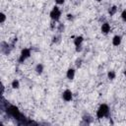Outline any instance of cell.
<instances>
[{
  "instance_id": "7a4b0ae2",
  "label": "cell",
  "mask_w": 126,
  "mask_h": 126,
  "mask_svg": "<svg viewBox=\"0 0 126 126\" xmlns=\"http://www.w3.org/2000/svg\"><path fill=\"white\" fill-rule=\"evenodd\" d=\"M62 15H63V13H62L61 7H59L57 5H53L49 11V14H48L50 21L56 22V23L60 22V20L62 19Z\"/></svg>"
},
{
  "instance_id": "5bb4252c",
  "label": "cell",
  "mask_w": 126,
  "mask_h": 126,
  "mask_svg": "<svg viewBox=\"0 0 126 126\" xmlns=\"http://www.w3.org/2000/svg\"><path fill=\"white\" fill-rule=\"evenodd\" d=\"M119 17H120V20H121V21L126 25V8H125V9H123V10L120 12Z\"/></svg>"
},
{
  "instance_id": "8fae6325",
  "label": "cell",
  "mask_w": 126,
  "mask_h": 126,
  "mask_svg": "<svg viewBox=\"0 0 126 126\" xmlns=\"http://www.w3.org/2000/svg\"><path fill=\"white\" fill-rule=\"evenodd\" d=\"M33 71H34V73H35L37 76L42 75L43 72H44V65H43L42 63H40V62H39V63H36V64L34 65Z\"/></svg>"
},
{
  "instance_id": "7c38bea8",
  "label": "cell",
  "mask_w": 126,
  "mask_h": 126,
  "mask_svg": "<svg viewBox=\"0 0 126 126\" xmlns=\"http://www.w3.org/2000/svg\"><path fill=\"white\" fill-rule=\"evenodd\" d=\"M106 78H107V80H109L110 82L115 81L116 78H117V73H116V71H115V70H108V71L106 72Z\"/></svg>"
},
{
  "instance_id": "52a82bcc",
  "label": "cell",
  "mask_w": 126,
  "mask_h": 126,
  "mask_svg": "<svg viewBox=\"0 0 126 126\" xmlns=\"http://www.w3.org/2000/svg\"><path fill=\"white\" fill-rule=\"evenodd\" d=\"M77 75V69L74 67H68L65 72V77L68 81H74Z\"/></svg>"
},
{
  "instance_id": "ffe728a7",
  "label": "cell",
  "mask_w": 126,
  "mask_h": 126,
  "mask_svg": "<svg viewBox=\"0 0 126 126\" xmlns=\"http://www.w3.org/2000/svg\"><path fill=\"white\" fill-rule=\"evenodd\" d=\"M94 2H96V3H101V2H103V0H94Z\"/></svg>"
},
{
  "instance_id": "30bf717a",
  "label": "cell",
  "mask_w": 126,
  "mask_h": 126,
  "mask_svg": "<svg viewBox=\"0 0 126 126\" xmlns=\"http://www.w3.org/2000/svg\"><path fill=\"white\" fill-rule=\"evenodd\" d=\"M10 88L13 91H18L21 89V81L18 78H14L12 79V81L10 82Z\"/></svg>"
},
{
  "instance_id": "ac0fdd59",
  "label": "cell",
  "mask_w": 126,
  "mask_h": 126,
  "mask_svg": "<svg viewBox=\"0 0 126 126\" xmlns=\"http://www.w3.org/2000/svg\"><path fill=\"white\" fill-rule=\"evenodd\" d=\"M83 50H84V45H80V46L75 47V51H76L77 53H81Z\"/></svg>"
},
{
  "instance_id": "ba28073f",
  "label": "cell",
  "mask_w": 126,
  "mask_h": 126,
  "mask_svg": "<svg viewBox=\"0 0 126 126\" xmlns=\"http://www.w3.org/2000/svg\"><path fill=\"white\" fill-rule=\"evenodd\" d=\"M118 12H119V7H118L117 5H115V4L110 5V6L108 7V9H107V15H108L110 18L116 16V15L118 14Z\"/></svg>"
},
{
  "instance_id": "9c48e42d",
  "label": "cell",
  "mask_w": 126,
  "mask_h": 126,
  "mask_svg": "<svg viewBox=\"0 0 126 126\" xmlns=\"http://www.w3.org/2000/svg\"><path fill=\"white\" fill-rule=\"evenodd\" d=\"M84 42H85V37L82 34H77L73 38V45H74V47H77V46H80V45H84Z\"/></svg>"
},
{
  "instance_id": "3957f363",
  "label": "cell",
  "mask_w": 126,
  "mask_h": 126,
  "mask_svg": "<svg viewBox=\"0 0 126 126\" xmlns=\"http://www.w3.org/2000/svg\"><path fill=\"white\" fill-rule=\"evenodd\" d=\"M32 56V49L30 47H23L20 51V54H19V58H18V61L19 63H25L27 60H29Z\"/></svg>"
},
{
  "instance_id": "7402d4cb",
  "label": "cell",
  "mask_w": 126,
  "mask_h": 126,
  "mask_svg": "<svg viewBox=\"0 0 126 126\" xmlns=\"http://www.w3.org/2000/svg\"><path fill=\"white\" fill-rule=\"evenodd\" d=\"M125 65H126V61H125Z\"/></svg>"
},
{
  "instance_id": "6da1fadb",
  "label": "cell",
  "mask_w": 126,
  "mask_h": 126,
  "mask_svg": "<svg viewBox=\"0 0 126 126\" xmlns=\"http://www.w3.org/2000/svg\"><path fill=\"white\" fill-rule=\"evenodd\" d=\"M109 113H110V107L107 103H100L96 110H95V118L98 119V120H102V119H105L109 116Z\"/></svg>"
},
{
  "instance_id": "d6986e66",
  "label": "cell",
  "mask_w": 126,
  "mask_h": 126,
  "mask_svg": "<svg viewBox=\"0 0 126 126\" xmlns=\"http://www.w3.org/2000/svg\"><path fill=\"white\" fill-rule=\"evenodd\" d=\"M122 74H123V76H124V78L126 79V68L123 70V72H122Z\"/></svg>"
},
{
  "instance_id": "5b68a950",
  "label": "cell",
  "mask_w": 126,
  "mask_h": 126,
  "mask_svg": "<svg viewBox=\"0 0 126 126\" xmlns=\"http://www.w3.org/2000/svg\"><path fill=\"white\" fill-rule=\"evenodd\" d=\"M99 31L101 32V34L103 35H108L111 32H112V26L111 24L108 22V21H104L100 24V27H99Z\"/></svg>"
},
{
  "instance_id": "e0dca14e",
  "label": "cell",
  "mask_w": 126,
  "mask_h": 126,
  "mask_svg": "<svg viewBox=\"0 0 126 126\" xmlns=\"http://www.w3.org/2000/svg\"><path fill=\"white\" fill-rule=\"evenodd\" d=\"M65 3H66V0H54V5H57L59 7L65 5Z\"/></svg>"
},
{
  "instance_id": "9a60e30c",
  "label": "cell",
  "mask_w": 126,
  "mask_h": 126,
  "mask_svg": "<svg viewBox=\"0 0 126 126\" xmlns=\"http://www.w3.org/2000/svg\"><path fill=\"white\" fill-rule=\"evenodd\" d=\"M60 40H61V33L56 32L52 37V42L53 43H57V42H60Z\"/></svg>"
},
{
  "instance_id": "44dd1931",
  "label": "cell",
  "mask_w": 126,
  "mask_h": 126,
  "mask_svg": "<svg viewBox=\"0 0 126 126\" xmlns=\"http://www.w3.org/2000/svg\"><path fill=\"white\" fill-rule=\"evenodd\" d=\"M124 34L126 35V29H125V31H124Z\"/></svg>"
},
{
  "instance_id": "2e32d148",
  "label": "cell",
  "mask_w": 126,
  "mask_h": 126,
  "mask_svg": "<svg viewBox=\"0 0 126 126\" xmlns=\"http://www.w3.org/2000/svg\"><path fill=\"white\" fill-rule=\"evenodd\" d=\"M65 18H66V20H67L68 22H72V21H74L75 16H74V14H73V13H68V14H66Z\"/></svg>"
},
{
  "instance_id": "277c9868",
  "label": "cell",
  "mask_w": 126,
  "mask_h": 126,
  "mask_svg": "<svg viewBox=\"0 0 126 126\" xmlns=\"http://www.w3.org/2000/svg\"><path fill=\"white\" fill-rule=\"evenodd\" d=\"M61 98L64 102H72L73 99H74V93L71 89L69 88H66L65 90H63V92L61 93Z\"/></svg>"
},
{
  "instance_id": "8992f818",
  "label": "cell",
  "mask_w": 126,
  "mask_h": 126,
  "mask_svg": "<svg viewBox=\"0 0 126 126\" xmlns=\"http://www.w3.org/2000/svg\"><path fill=\"white\" fill-rule=\"evenodd\" d=\"M123 42V36L120 33H115L111 37V45L113 47H119L121 46Z\"/></svg>"
},
{
  "instance_id": "4fadbf2b",
  "label": "cell",
  "mask_w": 126,
  "mask_h": 126,
  "mask_svg": "<svg viewBox=\"0 0 126 126\" xmlns=\"http://www.w3.org/2000/svg\"><path fill=\"white\" fill-rule=\"evenodd\" d=\"M7 20H8V17H7V15H6V13L2 11V12L0 13V24H1V25H4Z\"/></svg>"
}]
</instances>
